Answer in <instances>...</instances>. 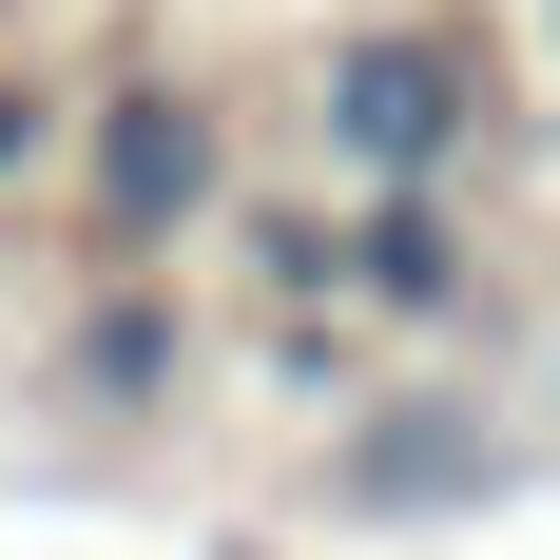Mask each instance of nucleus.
<instances>
[{
    "label": "nucleus",
    "mask_w": 560,
    "mask_h": 560,
    "mask_svg": "<svg viewBox=\"0 0 560 560\" xmlns=\"http://www.w3.org/2000/svg\"><path fill=\"white\" fill-rule=\"evenodd\" d=\"M310 116H329L348 194H445V174L483 155V58H464L445 20H368V39H329Z\"/></svg>",
    "instance_id": "f257e3e1"
},
{
    "label": "nucleus",
    "mask_w": 560,
    "mask_h": 560,
    "mask_svg": "<svg viewBox=\"0 0 560 560\" xmlns=\"http://www.w3.org/2000/svg\"><path fill=\"white\" fill-rule=\"evenodd\" d=\"M194 213H213V97H194V78H116V116H97V232L155 252V232H194Z\"/></svg>",
    "instance_id": "f03ea898"
},
{
    "label": "nucleus",
    "mask_w": 560,
    "mask_h": 560,
    "mask_svg": "<svg viewBox=\"0 0 560 560\" xmlns=\"http://www.w3.org/2000/svg\"><path fill=\"white\" fill-rule=\"evenodd\" d=\"M348 290H368V310H425V329H445L464 290V232H445V194H368V232H348Z\"/></svg>",
    "instance_id": "7ed1b4c3"
},
{
    "label": "nucleus",
    "mask_w": 560,
    "mask_h": 560,
    "mask_svg": "<svg viewBox=\"0 0 560 560\" xmlns=\"http://www.w3.org/2000/svg\"><path fill=\"white\" fill-rule=\"evenodd\" d=\"M155 368H174V310H136V290H116L97 329H78V387H116V406H155Z\"/></svg>",
    "instance_id": "20e7f679"
},
{
    "label": "nucleus",
    "mask_w": 560,
    "mask_h": 560,
    "mask_svg": "<svg viewBox=\"0 0 560 560\" xmlns=\"http://www.w3.org/2000/svg\"><path fill=\"white\" fill-rule=\"evenodd\" d=\"M20 155H39V97H0V174H20Z\"/></svg>",
    "instance_id": "39448f33"
}]
</instances>
